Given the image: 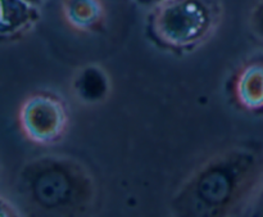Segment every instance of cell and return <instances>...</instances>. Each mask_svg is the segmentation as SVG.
<instances>
[{
  "instance_id": "cell-1",
  "label": "cell",
  "mask_w": 263,
  "mask_h": 217,
  "mask_svg": "<svg viewBox=\"0 0 263 217\" xmlns=\"http://www.w3.org/2000/svg\"><path fill=\"white\" fill-rule=\"evenodd\" d=\"M263 189V149L240 144L198 165L175 190L176 216L223 217L251 212Z\"/></svg>"
},
{
  "instance_id": "cell-2",
  "label": "cell",
  "mask_w": 263,
  "mask_h": 217,
  "mask_svg": "<svg viewBox=\"0 0 263 217\" xmlns=\"http://www.w3.org/2000/svg\"><path fill=\"white\" fill-rule=\"evenodd\" d=\"M15 193L35 216H86L97 205L92 172L69 156H41L26 162L15 177Z\"/></svg>"
},
{
  "instance_id": "cell-3",
  "label": "cell",
  "mask_w": 263,
  "mask_h": 217,
  "mask_svg": "<svg viewBox=\"0 0 263 217\" xmlns=\"http://www.w3.org/2000/svg\"><path fill=\"white\" fill-rule=\"evenodd\" d=\"M222 18L220 0H166L152 10L151 33L172 51H192L216 33Z\"/></svg>"
},
{
  "instance_id": "cell-4",
  "label": "cell",
  "mask_w": 263,
  "mask_h": 217,
  "mask_svg": "<svg viewBox=\"0 0 263 217\" xmlns=\"http://www.w3.org/2000/svg\"><path fill=\"white\" fill-rule=\"evenodd\" d=\"M18 123L22 135L32 144L54 146L68 130V108L66 102L54 93L35 92L21 103Z\"/></svg>"
},
{
  "instance_id": "cell-5",
  "label": "cell",
  "mask_w": 263,
  "mask_h": 217,
  "mask_svg": "<svg viewBox=\"0 0 263 217\" xmlns=\"http://www.w3.org/2000/svg\"><path fill=\"white\" fill-rule=\"evenodd\" d=\"M234 100L249 113H263V56L249 59L235 74Z\"/></svg>"
},
{
  "instance_id": "cell-6",
  "label": "cell",
  "mask_w": 263,
  "mask_h": 217,
  "mask_svg": "<svg viewBox=\"0 0 263 217\" xmlns=\"http://www.w3.org/2000/svg\"><path fill=\"white\" fill-rule=\"evenodd\" d=\"M40 18V5L33 0H2V39L4 41L22 39L37 25Z\"/></svg>"
},
{
  "instance_id": "cell-7",
  "label": "cell",
  "mask_w": 263,
  "mask_h": 217,
  "mask_svg": "<svg viewBox=\"0 0 263 217\" xmlns=\"http://www.w3.org/2000/svg\"><path fill=\"white\" fill-rule=\"evenodd\" d=\"M61 10L68 27L81 33L100 32L107 21L103 0H61Z\"/></svg>"
},
{
  "instance_id": "cell-8",
  "label": "cell",
  "mask_w": 263,
  "mask_h": 217,
  "mask_svg": "<svg viewBox=\"0 0 263 217\" xmlns=\"http://www.w3.org/2000/svg\"><path fill=\"white\" fill-rule=\"evenodd\" d=\"M72 90L77 99L85 104H100L110 94L112 84L104 68L97 64L81 67L72 79Z\"/></svg>"
},
{
  "instance_id": "cell-9",
  "label": "cell",
  "mask_w": 263,
  "mask_h": 217,
  "mask_svg": "<svg viewBox=\"0 0 263 217\" xmlns=\"http://www.w3.org/2000/svg\"><path fill=\"white\" fill-rule=\"evenodd\" d=\"M247 23L253 38L263 44V0H256L252 5Z\"/></svg>"
},
{
  "instance_id": "cell-10",
  "label": "cell",
  "mask_w": 263,
  "mask_h": 217,
  "mask_svg": "<svg viewBox=\"0 0 263 217\" xmlns=\"http://www.w3.org/2000/svg\"><path fill=\"white\" fill-rule=\"evenodd\" d=\"M133 3H135V4H138L139 7H143V8H146V9H151L153 10L154 8L159 7L161 4H163L166 0H131Z\"/></svg>"
},
{
  "instance_id": "cell-11",
  "label": "cell",
  "mask_w": 263,
  "mask_h": 217,
  "mask_svg": "<svg viewBox=\"0 0 263 217\" xmlns=\"http://www.w3.org/2000/svg\"><path fill=\"white\" fill-rule=\"evenodd\" d=\"M249 213H262L263 215V189L261 192V194L258 195V198H257L256 203H254L253 208L251 210V212Z\"/></svg>"
}]
</instances>
